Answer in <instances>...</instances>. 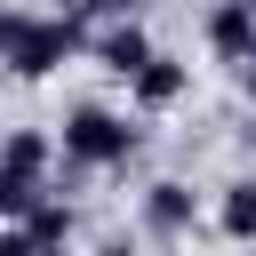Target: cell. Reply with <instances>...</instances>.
Returning <instances> with one entry per match:
<instances>
[{
	"label": "cell",
	"instance_id": "cell-1",
	"mask_svg": "<svg viewBox=\"0 0 256 256\" xmlns=\"http://www.w3.org/2000/svg\"><path fill=\"white\" fill-rule=\"evenodd\" d=\"M112 144H120V136H112V120H96V112H88V120H80V152H112Z\"/></svg>",
	"mask_w": 256,
	"mask_h": 256
}]
</instances>
